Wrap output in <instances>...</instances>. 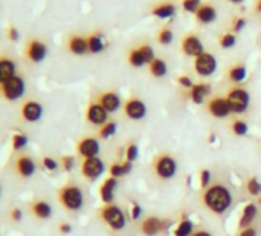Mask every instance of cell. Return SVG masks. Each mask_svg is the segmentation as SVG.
I'll list each match as a JSON object with an SVG mask.
<instances>
[{
    "label": "cell",
    "mask_w": 261,
    "mask_h": 236,
    "mask_svg": "<svg viewBox=\"0 0 261 236\" xmlns=\"http://www.w3.org/2000/svg\"><path fill=\"white\" fill-rule=\"evenodd\" d=\"M232 201L233 199H232V193H230L229 187L221 184V183L211 184L201 193V204H203V207L207 212H211L212 215H217V216L224 215L230 209Z\"/></svg>",
    "instance_id": "6da1fadb"
},
{
    "label": "cell",
    "mask_w": 261,
    "mask_h": 236,
    "mask_svg": "<svg viewBox=\"0 0 261 236\" xmlns=\"http://www.w3.org/2000/svg\"><path fill=\"white\" fill-rule=\"evenodd\" d=\"M57 199L59 204L71 213H77L85 202V195L83 190L79 184L75 183H66L57 190Z\"/></svg>",
    "instance_id": "7a4b0ae2"
},
{
    "label": "cell",
    "mask_w": 261,
    "mask_h": 236,
    "mask_svg": "<svg viewBox=\"0 0 261 236\" xmlns=\"http://www.w3.org/2000/svg\"><path fill=\"white\" fill-rule=\"evenodd\" d=\"M97 218L111 230V231H120L126 225V215L117 204H103L97 210Z\"/></svg>",
    "instance_id": "3957f363"
},
{
    "label": "cell",
    "mask_w": 261,
    "mask_h": 236,
    "mask_svg": "<svg viewBox=\"0 0 261 236\" xmlns=\"http://www.w3.org/2000/svg\"><path fill=\"white\" fill-rule=\"evenodd\" d=\"M177 170H178L177 160L171 154L160 152L155 155V158L152 161V172L160 181H168V180L174 178Z\"/></svg>",
    "instance_id": "277c9868"
},
{
    "label": "cell",
    "mask_w": 261,
    "mask_h": 236,
    "mask_svg": "<svg viewBox=\"0 0 261 236\" xmlns=\"http://www.w3.org/2000/svg\"><path fill=\"white\" fill-rule=\"evenodd\" d=\"M226 100L230 106V110L232 113H243L247 110L249 107V103H250V97H249V92L243 87H232L229 89L227 95H226Z\"/></svg>",
    "instance_id": "5b68a950"
},
{
    "label": "cell",
    "mask_w": 261,
    "mask_h": 236,
    "mask_svg": "<svg viewBox=\"0 0 261 236\" xmlns=\"http://www.w3.org/2000/svg\"><path fill=\"white\" fill-rule=\"evenodd\" d=\"M0 87H2V95L5 100L16 101L25 94V80L22 77L16 75L4 83H0Z\"/></svg>",
    "instance_id": "8992f818"
},
{
    "label": "cell",
    "mask_w": 261,
    "mask_h": 236,
    "mask_svg": "<svg viewBox=\"0 0 261 236\" xmlns=\"http://www.w3.org/2000/svg\"><path fill=\"white\" fill-rule=\"evenodd\" d=\"M75 154L82 160L98 157V154H100V140L97 137H82L75 144Z\"/></svg>",
    "instance_id": "52a82bcc"
},
{
    "label": "cell",
    "mask_w": 261,
    "mask_h": 236,
    "mask_svg": "<svg viewBox=\"0 0 261 236\" xmlns=\"http://www.w3.org/2000/svg\"><path fill=\"white\" fill-rule=\"evenodd\" d=\"M146 104L143 100L137 98V97H130L124 101L123 104V113L126 115V118L133 122H140L146 116Z\"/></svg>",
    "instance_id": "ba28073f"
},
{
    "label": "cell",
    "mask_w": 261,
    "mask_h": 236,
    "mask_svg": "<svg viewBox=\"0 0 261 236\" xmlns=\"http://www.w3.org/2000/svg\"><path fill=\"white\" fill-rule=\"evenodd\" d=\"M37 164L28 154H19L14 160V173L22 180H30L36 173Z\"/></svg>",
    "instance_id": "9c48e42d"
},
{
    "label": "cell",
    "mask_w": 261,
    "mask_h": 236,
    "mask_svg": "<svg viewBox=\"0 0 261 236\" xmlns=\"http://www.w3.org/2000/svg\"><path fill=\"white\" fill-rule=\"evenodd\" d=\"M169 225V221L168 219H163V218H159V216H146L140 225H139V230L143 236H159L162 231L166 230V227Z\"/></svg>",
    "instance_id": "30bf717a"
},
{
    "label": "cell",
    "mask_w": 261,
    "mask_h": 236,
    "mask_svg": "<svg viewBox=\"0 0 261 236\" xmlns=\"http://www.w3.org/2000/svg\"><path fill=\"white\" fill-rule=\"evenodd\" d=\"M103 172H105V163L101 161V158L95 157V158H88V160H83L82 161L80 173L88 181L98 180L103 175Z\"/></svg>",
    "instance_id": "8fae6325"
},
{
    "label": "cell",
    "mask_w": 261,
    "mask_h": 236,
    "mask_svg": "<svg viewBox=\"0 0 261 236\" xmlns=\"http://www.w3.org/2000/svg\"><path fill=\"white\" fill-rule=\"evenodd\" d=\"M108 113L109 112L101 104H98L97 101H94V103H89V106H88V109L85 112V120L89 125H92V126H95L98 129L100 126H103L105 123L109 122L108 120Z\"/></svg>",
    "instance_id": "7c38bea8"
},
{
    "label": "cell",
    "mask_w": 261,
    "mask_h": 236,
    "mask_svg": "<svg viewBox=\"0 0 261 236\" xmlns=\"http://www.w3.org/2000/svg\"><path fill=\"white\" fill-rule=\"evenodd\" d=\"M206 110L209 115H212L214 118H227L232 110L230 106L226 100V97H212L207 103H206Z\"/></svg>",
    "instance_id": "4fadbf2b"
},
{
    "label": "cell",
    "mask_w": 261,
    "mask_h": 236,
    "mask_svg": "<svg viewBox=\"0 0 261 236\" xmlns=\"http://www.w3.org/2000/svg\"><path fill=\"white\" fill-rule=\"evenodd\" d=\"M194 69L201 77H209L217 71V60L212 54L203 52L201 55L195 57L194 60Z\"/></svg>",
    "instance_id": "5bb4252c"
},
{
    "label": "cell",
    "mask_w": 261,
    "mask_h": 236,
    "mask_svg": "<svg viewBox=\"0 0 261 236\" xmlns=\"http://www.w3.org/2000/svg\"><path fill=\"white\" fill-rule=\"evenodd\" d=\"M43 115V107L39 101L27 100L20 107V116L27 123H37Z\"/></svg>",
    "instance_id": "9a60e30c"
},
{
    "label": "cell",
    "mask_w": 261,
    "mask_h": 236,
    "mask_svg": "<svg viewBox=\"0 0 261 236\" xmlns=\"http://www.w3.org/2000/svg\"><path fill=\"white\" fill-rule=\"evenodd\" d=\"M30 212L37 221H45V219H49L53 216V207L43 198H36L30 204Z\"/></svg>",
    "instance_id": "2e32d148"
},
{
    "label": "cell",
    "mask_w": 261,
    "mask_h": 236,
    "mask_svg": "<svg viewBox=\"0 0 261 236\" xmlns=\"http://www.w3.org/2000/svg\"><path fill=\"white\" fill-rule=\"evenodd\" d=\"M181 51L189 55V57H198L204 52V48H203V43L201 40L194 36V34H188L186 37H183L181 40Z\"/></svg>",
    "instance_id": "e0dca14e"
},
{
    "label": "cell",
    "mask_w": 261,
    "mask_h": 236,
    "mask_svg": "<svg viewBox=\"0 0 261 236\" xmlns=\"http://www.w3.org/2000/svg\"><path fill=\"white\" fill-rule=\"evenodd\" d=\"M27 57L33 62V63H40L45 60L46 54H48V48L43 42L40 40H31L27 45V51H25Z\"/></svg>",
    "instance_id": "ac0fdd59"
},
{
    "label": "cell",
    "mask_w": 261,
    "mask_h": 236,
    "mask_svg": "<svg viewBox=\"0 0 261 236\" xmlns=\"http://www.w3.org/2000/svg\"><path fill=\"white\" fill-rule=\"evenodd\" d=\"M118 186V180L108 176L98 187V196L101 199L103 204H112L114 202V196H115V189Z\"/></svg>",
    "instance_id": "d6986e66"
},
{
    "label": "cell",
    "mask_w": 261,
    "mask_h": 236,
    "mask_svg": "<svg viewBox=\"0 0 261 236\" xmlns=\"http://www.w3.org/2000/svg\"><path fill=\"white\" fill-rule=\"evenodd\" d=\"M97 103L101 104L109 113L118 110V107L121 106V100H120V95L115 92V91H106V92H101L98 97H97Z\"/></svg>",
    "instance_id": "ffe728a7"
},
{
    "label": "cell",
    "mask_w": 261,
    "mask_h": 236,
    "mask_svg": "<svg viewBox=\"0 0 261 236\" xmlns=\"http://www.w3.org/2000/svg\"><path fill=\"white\" fill-rule=\"evenodd\" d=\"M258 215V205L256 202H247L243 210H241V215H240V219H238V230L240 228H246L249 225H253V221Z\"/></svg>",
    "instance_id": "44dd1931"
},
{
    "label": "cell",
    "mask_w": 261,
    "mask_h": 236,
    "mask_svg": "<svg viewBox=\"0 0 261 236\" xmlns=\"http://www.w3.org/2000/svg\"><path fill=\"white\" fill-rule=\"evenodd\" d=\"M209 94H211V84L207 83H197L189 89V98L195 104H203Z\"/></svg>",
    "instance_id": "7402d4cb"
},
{
    "label": "cell",
    "mask_w": 261,
    "mask_h": 236,
    "mask_svg": "<svg viewBox=\"0 0 261 236\" xmlns=\"http://www.w3.org/2000/svg\"><path fill=\"white\" fill-rule=\"evenodd\" d=\"M194 222L191 221L188 213H183L178 219V222L175 224L174 228V236H192L194 234Z\"/></svg>",
    "instance_id": "603a6c76"
},
{
    "label": "cell",
    "mask_w": 261,
    "mask_h": 236,
    "mask_svg": "<svg viewBox=\"0 0 261 236\" xmlns=\"http://www.w3.org/2000/svg\"><path fill=\"white\" fill-rule=\"evenodd\" d=\"M68 48L72 54L75 55H83L86 52H89L88 48V37H82V36H72L68 40Z\"/></svg>",
    "instance_id": "cb8c5ba5"
},
{
    "label": "cell",
    "mask_w": 261,
    "mask_h": 236,
    "mask_svg": "<svg viewBox=\"0 0 261 236\" xmlns=\"http://www.w3.org/2000/svg\"><path fill=\"white\" fill-rule=\"evenodd\" d=\"M16 77V63L7 57L0 60V83Z\"/></svg>",
    "instance_id": "d4e9b609"
},
{
    "label": "cell",
    "mask_w": 261,
    "mask_h": 236,
    "mask_svg": "<svg viewBox=\"0 0 261 236\" xmlns=\"http://www.w3.org/2000/svg\"><path fill=\"white\" fill-rule=\"evenodd\" d=\"M195 16H197V20L201 23H212L217 19V11L212 5H201L197 10Z\"/></svg>",
    "instance_id": "484cf974"
},
{
    "label": "cell",
    "mask_w": 261,
    "mask_h": 236,
    "mask_svg": "<svg viewBox=\"0 0 261 236\" xmlns=\"http://www.w3.org/2000/svg\"><path fill=\"white\" fill-rule=\"evenodd\" d=\"M246 75H247V71H246V66L243 63H235L227 71V77H229V80L232 83H241V81H244Z\"/></svg>",
    "instance_id": "4316f807"
},
{
    "label": "cell",
    "mask_w": 261,
    "mask_h": 236,
    "mask_svg": "<svg viewBox=\"0 0 261 236\" xmlns=\"http://www.w3.org/2000/svg\"><path fill=\"white\" fill-rule=\"evenodd\" d=\"M115 132H117V123L114 120H111L97 129V138L100 141H105V140H109L111 137H114Z\"/></svg>",
    "instance_id": "83f0119b"
},
{
    "label": "cell",
    "mask_w": 261,
    "mask_h": 236,
    "mask_svg": "<svg viewBox=\"0 0 261 236\" xmlns=\"http://www.w3.org/2000/svg\"><path fill=\"white\" fill-rule=\"evenodd\" d=\"M28 144V135L20 132V131H16L13 135H11V151L13 152H22Z\"/></svg>",
    "instance_id": "f1b7e54d"
},
{
    "label": "cell",
    "mask_w": 261,
    "mask_h": 236,
    "mask_svg": "<svg viewBox=\"0 0 261 236\" xmlns=\"http://www.w3.org/2000/svg\"><path fill=\"white\" fill-rule=\"evenodd\" d=\"M105 40L101 34H91L88 36V48L91 54H98L105 49Z\"/></svg>",
    "instance_id": "f546056e"
},
{
    "label": "cell",
    "mask_w": 261,
    "mask_h": 236,
    "mask_svg": "<svg viewBox=\"0 0 261 236\" xmlns=\"http://www.w3.org/2000/svg\"><path fill=\"white\" fill-rule=\"evenodd\" d=\"M149 72L155 77V78H162L166 75L168 72V65L163 58H155L151 65H149Z\"/></svg>",
    "instance_id": "4dcf8cb0"
},
{
    "label": "cell",
    "mask_w": 261,
    "mask_h": 236,
    "mask_svg": "<svg viewBox=\"0 0 261 236\" xmlns=\"http://www.w3.org/2000/svg\"><path fill=\"white\" fill-rule=\"evenodd\" d=\"M139 158V146L136 141H127L123 148V160L134 163Z\"/></svg>",
    "instance_id": "1f68e13d"
},
{
    "label": "cell",
    "mask_w": 261,
    "mask_h": 236,
    "mask_svg": "<svg viewBox=\"0 0 261 236\" xmlns=\"http://www.w3.org/2000/svg\"><path fill=\"white\" fill-rule=\"evenodd\" d=\"M127 62H129V65H130V66H134V68H142V66H145V65H146V58H145V55H143V52H142L140 46H139V48H136V49H133V51L129 52V55H127Z\"/></svg>",
    "instance_id": "d6a6232c"
},
{
    "label": "cell",
    "mask_w": 261,
    "mask_h": 236,
    "mask_svg": "<svg viewBox=\"0 0 261 236\" xmlns=\"http://www.w3.org/2000/svg\"><path fill=\"white\" fill-rule=\"evenodd\" d=\"M246 192L250 195V196H261V183L256 176H249L246 180Z\"/></svg>",
    "instance_id": "836d02e7"
},
{
    "label": "cell",
    "mask_w": 261,
    "mask_h": 236,
    "mask_svg": "<svg viewBox=\"0 0 261 236\" xmlns=\"http://www.w3.org/2000/svg\"><path fill=\"white\" fill-rule=\"evenodd\" d=\"M174 13H175V7L172 4H162L152 10V14L160 19H168V17L174 16Z\"/></svg>",
    "instance_id": "e575fe53"
},
{
    "label": "cell",
    "mask_w": 261,
    "mask_h": 236,
    "mask_svg": "<svg viewBox=\"0 0 261 236\" xmlns=\"http://www.w3.org/2000/svg\"><path fill=\"white\" fill-rule=\"evenodd\" d=\"M40 166H42V169H43L46 173H54V172H57V170L60 169V161H57L56 158L46 155V157H42Z\"/></svg>",
    "instance_id": "d590c367"
},
{
    "label": "cell",
    "mask_w": 261,
    "mask_h": 236,
    "mask_svg": "<svg viewBox=\"0 0 261 236\" xmlns=\"http://www.w3.org/2000/svg\"><path fill=\"white\" fill-rule=\"evenodd\" d=\"M249 131V126L244 120H240V118H235V120L230 123V132L235 137H244Z\"/></svg>",
    "instance_id": "8d00e7d4"
},
{
    "label": "cell",
    "mask_w": 261,
    "mask_h": 236,
    "mask_svg": "<svg viewBox=\"0 0 261 236\" xmlns=\"http://www.w3.org/2000/svg\"><path fill=\"white\" fill-rule=\"evenodd\" d=\"M127 213H129V218L133 221H137L142 218L143 215V209L142 205L137 202V201H129V205H127Z\"/></svg>",
    "instance_id": "74e56055"
},
{
    "label": "cell",
    "mask_w": 261,
    "mask_h": 236,
    "mask_svg": "<svg viewBox=\"0 0 261 236\" xmlns=\"http://www.w3.org/2000/svg\"><path fill=\"white\" fill-rule=\"evenodd\" d=\"M60 167H62V170H65L68 173L72 172L75 167V158L72 155H63L60 158Z\"/></svg>",
    "instance_id": "f35d334b"
},
{
    "label": "cell",
    "mask_w": 261,
    "mask_h": 236,
    "mask_svg": "<svg viewBox=\"0 0 261 236\" xmlns=\"http://www.w3.org/2000/svg\"><path fill=\"white\" fill-rule=\"evenodd\" d=\"M157 40H159L160 45H169L174 40V34H172V31L169 28H162L160 33H159Z\"/></svg>",
    "instance_id": "ab89813d"
},
{
    "label": "cell",
    "mask_w": 261,
    "mask_h": 236,
    "mask_svg": "<svg viewBox=\"0 0 261 236\" xmlns=\"http://www.w3.org/2000/svg\"><path fill=\"white\" fill-rule=\"evenodd\" d=\"M109 176H112V178H121V176H124V172H123V164H121V161H118V160H115L111 166H109Z\"/></svg>",
    "instance_id": "60d3db41"
},
{
    "label": "cell",
    "mask_w": 261,
    "mask_h": 236,
    "mask_svg": "<svg viewBox=\"0 0 261 236\" xmlns=\"http://www.w3.org/2000/svg\"><path fill=\"white\" fill-rule=\"evenodd\" d=\"M198 178H200V187L204 190L211 186V181H212V173L209 169H201L200 173H198Z\"/></svg>",
    "instance_id": "b9f144b4"
},
{
    "label": "cell",
    "mask_w": 261,
    "mask_h": 236,
    "mask_svg": "<svg viewBox=\"0 0 261 236\" xmlns=\"http://www.w3.org/2000/svg\"><path fill=\"white\" fill-rule=\"evenodd\" d=\"M235 43H237V37H235L232 33H226V34H223L221 39H220V46H221L223 49H229V48H232Z\"/></svg>",
    "instance_id": "7bdbcfd3"
},
{
    "label": "cell",
    "mask_w": 261,
    "mask_h": 236,
    "mask_svg": "<svg viewBox=\"0 0 261 236\" xmlns=\"http://www.w3.org/2000/svg\"><path fill=\"white\" fill-rule=\"evenodd\" d=\"M140 49H142V52H143V55H145V58H146V63H148V65H151V63L155 60L154 49H152L149 45H142V46H140Z\"/></svg>",
    "instance_id": "ee69618b"
},
{
    "label": "cell",
    "mask_w": 261,
    "mask_h": 236,
    "mask_svg": "<svg viewBox=\"0 0 261 236\" xmlns=\"http://www.w3.org/2000/svg\"><path fill=\"white\" fill-rule=\"evenodd\" d=\"M200 0H183V10L189 11V13H197V10L200 8Z\"/></svg>",
    "instance_id": "f6af8a7d"
},
{
    "label": "cell",
    "mask_w": 261,
    "mask_h": 236,
    "mask_svg": "<svg viewBox=\"0 0 261 236\" xmlns=\"http://www.w3.org/2000/svg\"><path fill=\"white\" fill-rule=\"evenodd\" d=\"M10 219L13 221V222H20L22 219H23V210L20 209V207H13L11 210H10Z\"/></svg>",
    "instance_id": "bcb514c9"
},
{
    "label": "cell",
    "mask_w": 261,
    "mask_h": 236,
    "mask_svg": "<svg viewBox=\"0 0 261 236\" xmlns=\"http://www.w3.org/2000/svg\"><path fill=\"white\" fill-rule=\"evenodd\" d=\"M237 236H258V230L255 225H249L246 228H240Z\"/></svg>",
    "instance_id": "7dc6e473"
},
{
    "label": "cell",
    "mask_w": 261,
    "mask_h": 236,
    "mask_svg": "<svg viewBox=\"0 0 261 236\" xmlns=\"http://www.w3.org/2000/svg\"><path fill=\"white\" fill-rule=\"evenodd\" d=\"M57 230H59L60 234L65 236V234H69V233L72 231V225H71V222H68V221H62V222H59Z\"/></svg>",
    "instance_id": "c3c4849f"
},
{
    "label": "cell",
    "mask_w": 261,
    "mask_h": 236,
    "mask_svg": "<svg viewBox=\"0 0 261 236\" xmlns=\"http://www.w3.org/2000/svg\"><path fill=\"white\" fill-rule=\"evenodd\" d=\"M177 81H178V84H180L181 87H185V89H191V87L194 86L191 77H188V75H180V77L177 78Z\"/></svg>",
    "instance_id": "681fc988"
},
{
    "label": "cell",
    "mask_w": 261,
    "mask_h": 236,
    "mask_svg": "<svg viewBox=\"0 0 261 236\" xmlns=\"http://www.w3.org/2000/svg\"><path fill=\"white\" fill-rule=\"evenodd\" d=\"M244 26H246V19L240 17V19H235V20H233V25H232L233 33H240Z\"/></svg>",
    "instance_id": "f907efd6"
},
{
    "label": "cell",
    "mask_w": 261,
    "mask_h": 236,
    "mask_svg": "<svg viewBox=\"0 0 261 236\" xmlns=\"http://www.w3.org/2000/svg\"><path fill=\"white\" fill-rule=\"evenodd\" d=\"M8 37H10L13 42L19 40V33H17V29H16V28H10V29H8Z\"/></svg>",
    "instance_id": "816d5d0a"
},
{
    "label": "cell",
    "mask_w": 261,
    "mask_h": 236,
    "mask_svg": "<svg viewBox=\"0 0 261 236\" xmlns=\"http://www.w3.org/2000/svg\"><path fill=\"white\" fill-rule=\"evenodd\" d=\"M192 236H212V233H211V231H207V230L200 228V230L194 231V234H192Z\"/></svg>",
    "instance_id": "f5cc1de1"
},
{
    "label": "cell",
    "mask_w": 261,
    "mask_h": 236,
    "mask_svg": "<svg viewBox=\"0 0 261 236\" xmlns=\"http://www.w3.org/2000/svg\"><path fill=\"white\" fill-rule=\"evenodd\" d=\"M229 2H232V4H241L243 0H229Z\"/></svg>",
    "instance_id": "db71d44e"
},
{
    "label": "cell",
    "mask_w": 261,
    "mask_h": 236,
    "mask_svg": "<svg viewBox=\"0 0 261 236\" xmlns=\"http://www.w3.org/2000/svg\"><path fill=\"white\" fill-rule=\"evenodd\" d=\"M256 10L261 13V0H259V2H258V5H256Z\"/></svg>",
    "instance_id": "11a10c76"
}]
</instances>
